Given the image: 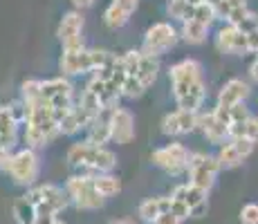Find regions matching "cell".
Wrapping results in <instances>:
<instances>
[{"mask_svg":"<svg viewBox=\"0 0 258 224\" xmlns=\"http://www.w3.org/2000/svg\"><path fill=\"white\" fill-rule=\"evenodd\" d=\"M41 83L38 79H27L21 86V97H23V108H25V132L23 139L27 148H43L52 143L54 139L61 134V126L54 110L43 101L41 94Z\"/></svg>","mask_w":258,"mask_h":224,"instance_id":"6da1fadb","label":"cell"},{"mask_svg":"<svg viewBox=\"0 0 258 224\" xmlns=\"http://www.w3.org/2000/svg\"><path fill=\"white\" fill-rule=\"evenodd\" d=\"M168 81H171L173 99L177 108L186 112H200L202 103L207 99V83L202 63L196 58H182L173 63L168 69Z\"/></svg>","mask_w":258,"mask_h":224,"instance_id":"7a4b0ae2","label":"cell"},{"mask_svg":"<svg viewBox=\"0 0 258 224\" xmlns=\"http://www.w3.org/2000/svg\"><path fill=\"white\" fill-rule=\"evenodd\" d=\"M66 159L70 166L79 168L81 175H101L112 173L117 166V155L106 146H97L90 141H77L68 148Z\"/></svg>","mask_w":258,"mask_h":224,"instance_id":"3957f363","label":"cell"},{"mask_svg":"<svg viewBox=\"0 0 258 224\" xmlns=\"http://www.w3.org/2000/svg\"><path fill=\"white\" fill-rule=\"evenodd\" d=\"M3 173H7L9 179H14V184L29 188L36 184L38 175H41V159L34 148H21V151L12 153Z\"/></svg>","mask_w":258,"mask_h":224,"instance_id":"277c9868","label":"cell"},{"mask_svg":"<svg viewBox=\"0 0 258 224\" xmlns=\"http://www.w3.org/2000/svg\"><path fill=\"white\" fill-rule=\"evenodd\" d=\"M41 94H43V101H45L47 106L54 110V114H56L58 123H61V119L72 110L74 101H77V94H74L72 83L68 81L66 77H54V79L43 81L41 83Z\"/></svg>","mask_w":258,"mask_h":224,"instance_id":"5b68a950","label":"cell"},{"mask_svg":"<svg viewBox=\"0 0 258 224\" xmlns=\"http://www.w3.org/2000/svg\"><path fill=\"white\" fill-rule=\"evenodd\" d=\"M66 193H68V200L77 208H81V211H97V208H101L106 204L101 193L94 186L92 175H81V173L72 175L66 182Z\"/></svg>","mask_w":258,"mask_h":224,"instance_id":"8992f818","label":"cell"},{"mask_svg":"<svg viewBox=\"0 0 258 224\" xmlns=\"http://www.w3.org/2000/svg\"><path fill=\"white\" fill-rule=\"evenodd\" d=\"M220 162L216 155H207V153H191L188 159V184L202 188V191L209 193L211 186L216 184V177L220 173Z\"/></svg>","mask_w":258,"mask_h":224,"instance_id":"52a82bcc","label":"cell"},{"mask_svg":"<svg viewBox=\"0 0 258 224\" xmlns=\"http://www.w3.org/2000/svg\"><path fill=\"white\" fill-rule=\"evenodd\" d=\"M123 65H126L128 77H135L144 88H151L157 81V72H160V58L144 54L142 49H131L123 54Z\"/></svg>","mask_w":258,"mask_h":224,"instance_id":"ba28073f","label":"cell"},{"mask_svg":"<svg viewBox=\"0 0 258 224\" xmlns=\"http://www.w3.org/2000/svg\"><path fill=\"white\" fill-rule=\"evenodd\" d=\"M188 159H191L188 148L184 146V143H177V141L155 148L153 155H151L153 166L162 168V171L168 173V175H182V173H186Z\"/></svg>","mask_w":258,"mask_h":224,"instance_id":"9c48e42d","label":"cell"},{"mask_svg":"<svg viewBox=\"0 0 258 224\" xmlns=\"http://www.w3.org/2000/svg\"><path fill=\"white\" fill-rule=\"evenodd\" d=\"M177 41H180V32H177L171 23H166V21L155 23L146 29V34H144L142 52L151 54V56H162L164 52L175 47Z\"/></svg>","mask_w":258,"mask_h":224,"instance_id":"30bf717a","label":"cell"},{"mask_svg":"<svg viewBox=\"0 0 258 224\" xmlns=\"http://www.w3.org/2000/svg\"><path fill=\"white\" fill-rule=\"evenodd\" d=\"M25 195L36 204V213H52L58 215L63 208L68 206V193L56 184H41V186H32Z\"/></svg>","mask_w":258,"mask_h":224,"instance_id":"8fae6325","label":"cell"},{"mask_svg":"<svg viewBox=\"0 0 258 224\" xmlns=\"http://www.w3.org/2000/svg\"><path fill=\"white\" fill-rule=\"evenodd\" d=\"M63 77H79V74L92 72V58L90 49L86 45H74V47H63L61 61H58Z\"/></svg>","mask_w":258,"mask_h":224,"instance_id":"7c38bea8","label":"cell"},{"mask_svg":"<svg viewBox=\"0 0 258 224\" xmlns=\"http://www.w3.org/2000/svg\"><path fill=\"white\" fill-rule=\"evenodd\" d=\"M254 146L256 143L251 141V139L236 137V139H229V141L222 143L216 157H218V162H220L222 168H236L254 153Z\"/></svg>","mask_w":258,"mask_h":224,"instance_id":"4fadbf2b","label":"cell"},{"mask_svg":"<svg viewBox=\"0 0 258 224\" xmlns=\"http://www.w3.org/2000/svg\"><path fill=\"white\" fill-rule=\"evenodd\" d=\"M198 121H200V112H186L177 108L162 119V132L168 137H182L198 130Z\"/></svg>","mask_w":258,"mask_h":224,"instance_id":"5bb4252c","label":"cell"},{"mask_svg":"<svg viewBox=\"0 0 258 224\" xmlns=\"http://www.w3.org/2000/svg\"><path fill=\"white\" fill-rule=\"evenodd\" d=\"M171 197L184 202L191 211V217H202L207 211H209V202H207V191L193 186V184H180V186L173 188Z\"/></svg>","mask_w":258,"mask_h":224,"instance_id":"9a60e30c","label":"cell"},{"mask_svg":"<svg viewBox=\"0 0 258 224\" xmlns=\"http://www.w3.org/2000/svg\"><path fill=\"white\" fill-rule=\"evenodd\" d=\"M81 34H83V16H81V12L72 9V12L63 14V18L58 21V27H56V38L61 41L63 47L83 45Z\"/></svg>","mask_w":258,"mask_h":224,"instance_id":"2e32d148","label":"cell"},{"mask_svg":"<svg viewBox=\"0 0 258 224\" xmlns=\"http://www.w3.org/2000/svg\"><path fill=\"white\" fill-rule=\"evenodd\" d=\"M216 47L222 54H242L249 52V41L242 29L234 27V25H225L216 34Z\"/></svg>","mask_w":258,"mask_h":224,"instance_id":"e0dca14e","label":"cell"},{"mask_svg":"<svg viewBox=\"0 0 258 224\" xmlns=\"http://www.w3.org/2000/svg\"><path fill=\"white\" fill-rule=\"evenodd\" d=\"M110 130H112V141L119 146H126L135 139V117L128 108L117 106L110 117Z\"/></svg>","mask_w":258,"mask_h":224,"instance_id":"ac0fdd59","label":"cell"},{"mask_svg":"<svg viewBox=\"0 0 258 224\" xmlns=\"http://www.w3.org/2000/svg\"><path fill=\"white\" fill-rule=\"evenodd\" d=\"M137 5H140V0H110V5L103 12L106 27H110V29L123 27V25L131 21L133 14H135Z\"/></svg>","mask_w":258,"mask_h":224,"instance_id":"d6986e66","label":"cell"},{"mask_svg":"<svg viewBox=\"0 0 258 224\" xmlns=\"http://www.w3.org/2000/svg\"><path fill=\"white\" fill-rule=\"evenodd\" d=\"M247 97H249V83L242 79H229L218 92L216 108H234L238 103H245Z\"/></svg>","mask_w":258,"mask_h":224,"instance_id":"ffe728a7","label":"cell"},{"mask_svg":"<svg viewBox=\"0 0 258 224\" xmlns=\"http://www.w3.org/2000/svg\"><path fill=\"white\" fill-rule=\"evenodd\" d=\"M198 130L207 137V141L216 143V146H222L225 141H229V128L216 117V112L209 110L202 114L200 112V121H198Z\"/></svg>","mask_w":258,"mask_h":224,"instance_id":"44dd1931","label":"cell"},{"mask_svg":"<svg viewBox=\"0 0 258 224\" xmlns=\"http://www.w3.org/2000/svg\"><path fill=\"white\" fill-rule=\"evenodd\" d=\"M115 108H103L101 112L97 114V119L88 126V137L86 141L97 143V146H106L108 141H112V130H110V117Z\"/></svg>","mask_w":258,"mask_h":224,"instance_id":"7402d4cb","label":"cell"},{"mask_svg":"<svg viewBox=\"0 0 258 224\" xmlns=\"http://www.w3.org/2000/svg\"><path fill=\"white\" fill-rule=\"evenodd\" d=\"M18 126H21V121L16 119L12 106H0V143H3L7 151H12V148L16 146Z\"/></svg>","mask_w":258,"mask_h":224,"instance_id":"603a6c76","label":"cell"},{"mask_svg":"<svg viewBox=\"0 0 258 224\" xmlns=\"http://www.w3.org/2000/svg\"><path fill=\"white\" fill-rule=\"evenodd\" d=\"M137 213H140V217L144 222L153 224L160 215H164V213H171V195H155V197H148V200H144L140 204V208H137Z\"/></svg>","mask_w":258,"mask_h":224,"instance_id":"cb8c5ba5","label":"cell"},{"mask_svg":"<svg viewBox=\"0 0 258 224\" xmlns=\"http://www.w3.org/2000/svg\"><path fill=\"white\" fill-rule=\"evenodd\" d=\"M94 179V186H97V191L101 193L103 200H108V197H115L121 193V182H119V177H115L112 173H101V175H92Z\"/></svg>","mask_w":258,"mask_h":224,"instance_id":"d4e9b609","label":"cell"},{"mask_svg":"<svg viewBox=\"0 0 258 224\" xmlns=\"http://www.w3.org/2000/svg\"><path fill=\"white\" fill-rule=\"evenodd\" d=\"M207 34H209V27L198 21H184L180 29V38H184L188 45H200L207 41Z\"/></svg>","mask_w":258,"mask_h":224,"instance_id":"484cf974","label":"cell"},{"mask_svg":"<svg viewBox=\"0 0 258 224\" xmlns=\"http://www.w3.org/2000/svg\"><path fill=\"white\" fill-rule=\"evenodd\" d=\"M198 3H202V0H168L166 12L171 18L184 23V21H191L193 18V9H196Z\"/></svg>","mask_w":258,"mask_h":224,"instance_id":"4316f807","label":"cell"},{"mask_svg":"<svg viewBox=\"0 0 258 224\" xmlns=\"http://www.w3.org/2000/svg\"><path fill=\"white\" fill-rule=\"evenodd\" d=\"M14 217L18 224H34L36 222V204L27 195H21L14 202Z\"/></svg>","mask_w":258,"mask_h":224,"instance_id":"83f0119b","label":"cell"},{"mask_svg":"<svg viewBox=\"0 0 258 224\" xmlns=\"http://www.w3.org/2000/svg\"><path fill=\"white\" fill-rule=\"evenodd\" d=\"M236 137H247L254 143H258V117L256 114H251V117L247 119L245 123H240V126L229 128V139H236Z\"/></svg>","mask_w":258,"mask_h":224,"instance_id":"f1b7e54d","label":"cell"},{"mask_svg":"<svg viewBox=\"0 0 258 224\" xmlns=\"http://www.w3.org/2000/svg\"><path fill=\"white\" fill-rule=\"evenodd\" d=\"M216 18H220V16H218V7L202 0V3H198L196 9H193V18H191V21H198V23L207 25V27H211Z\"/></svg>","mask_w":258,"mask_h":224,"instance_id":"f546056e","label":"cell"},{"mask_svg":"<svg viewBox=\"0 0 258 224\" xmlns=\"http://www.w3.org/2000/svg\"><path fill=\"white\" fill-rule=\"evenodd\" d=\"M240 224H258V204H245L240 208Z\"/></svg>","mask_w":258,"mask_h":224,"instance_id":"4dcf8cb0","label":"cell"},{"mask_svg":"<svg viewBox=\"0 0 258 224\" xmlns=\"http://www.w3.org/2000/svg\"><path fill=\"white\" fill-rule=\"evenodd\" d=\"M153 224H182V220L177 215H173V213H164V215H160Z\"/></svg>","mask_w":258,"mask_h":224,"instance_id":"1f68e13d","label":"cell"},{"mask_svg":"<svg viewBox=\"0 0 258 224\" xmlns=\"http://www.w3.org/2000/svg\"><path fill=\"white\" fill-rule=\"evenodd\" d=\"M70 3L74 5V9H77V12H81V9H90L97 0H70Z\"/></svg>","mask_w":258,"mask_h":224,"instance_id":"d6a6232c","label":"cell"},{"mask_svg":"<svg viewBox=\"0 0 258 224\" xmlns=\"http://www.w3.org/2000/svg\"><path fill=\"white\" fill-rule=\"evenodd\" d=\"M247 41H249V52H256L258 54V29L251 34H247Z\"/></svg>","mask_w":258,"mask_h":224,"instance_id":"836d02e7","label":"cell"},{"mask_svg":"<svg viewBox=\"0 0 258 224\" xmlns=\"http://www.w3.org/2000/svg\"><path fill=\"white\" fill-rule=\"evenodd\" d=\"M249 77H251V79H254V81L258 83V56H256V61L249 65Z\"/></svg>","mask_w":258,"mask_h":224,"instance_id":"e575fe53","label":"cell"},{"mask_svg":"<svg viewBox=\"0 0 258 224\" xmlns=\"http://www.w3.org/2000/svg\"><path fill=\"white\" fill-rule=\"evenodd\" d=\"M205 3H211V5H218V3H220V0H205Z\"/></svg>","mask_w":258,"mask_h":224,"instance_id":"d590c367","label":"cell"},{"mask_svg":"<svg viewBox=\"0 0 258 224\" xmlns=\"http://www.w3.org/2000/svg\"><path fill=\"white\" fill-rule=\"evenodd\" d=\"M110 224H126V220H119V222H110Z\"/></svg>","mask_w":258,"mask_h":224,"instance_id":"8d00e7d4","label":"cell"},{"mask_svg":"<svg viewBox=\"0 0 258 224\" xmlns=\"http://www.w3.org/2000/svg\"><path fill=\"white\" fill-rule=\"evenodd\" d=\"M54 224H66V222H61V220H56V222H54Z\"/></svg>","mask_w":258,"mask_h":224,"instance_id":"74e56055","label":"cell"},{"mask_svg":"<svg viewBox=\"0 0 258 224\" xmlns=\"http://www.w3.org/2000/svg\"><path fill=\"white\" fill-rule=\"evenodd\" d=\"M126 224H133V222H126Z\"/></svg>","mask_w":258,"mask_h":224,"instance_id":"f35d334b","label":"cell"}]
</instances>
